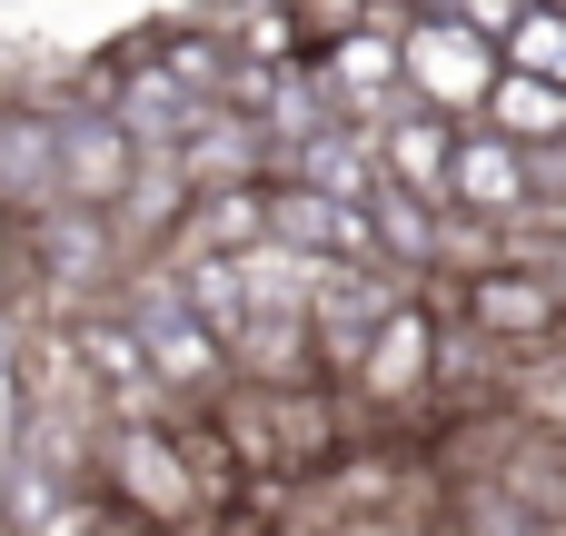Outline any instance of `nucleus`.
<instances>
[{"label": "nucleus", "instance_id": "6", "mask_svg": "<svg viewBox=\"0 0 566 536\" xmlns=\"http://www.w3.org/2000/svg\"><path fill=\"white\" fill-rule=\"evenodd\" d=\"M448 209H468V219H488V229H517V219L537 209V149H507L497 129H458Z\"/></svg>", "mask_w": 566, "mask_h": 536}, {"label": "nucleus", "instance_id": "18", "mask_svg": "<svg viewBox=\"0 0 566 536\" xmlns=\"http://www.w3.org/2000/svg\"><path fill=\"white\" fill-rule=\"evenodd\" d=\"M388 10H438V0H378V20H388Z\"/></svg>", "mask_w": 566, "mask_h": 536}, {"label": "nucleus", "instance_id": "3", "mask_svg": "<svg viewBox=\"0 0 566 536\" xmlns=\"http://www.w3.org/2000/svg\"><path fill=\"white\" fill-rule=\"evenodd\" d=\"M497 70H507V60H497L488 30H468V20H448V10H408V20H398V80H408V99L438 109V119L478 129Z\"/></svg>", "mask_w": 566, "mask_h": 536}, {"label": "nucleus", "instance_id": "7", "mask_svg": "<svg viewBox=\"0 0 566 536\" xmlns=\"http://www.w3.org/2000/svg\"><path fill=\"white\" fill-rule=\"evenodd\" d=\"M139 179V149L119 119H60V209H119Z\"/></svg>", "mask_w": 566, "mask_h": 536}, {"label": "nucleus", "instance_id": "17", "mask_svg": "<svg viewBox=\"0 0 566 536\" xmlns=\"http://www.w3.org/2000/svg\"><path fill=\"white\" fill-rule=\"evenodd\" d=\"M20 278V219H0V288Z\"/></svg>", "mask_w": 566, "mask_h": 536}, {"label": "nucleus", "instance_id": "5", "mask_svg": "<svg viewBox=\"0 0 566 536\" xmlns=\"http://www.w3.org/2000/svg\"><path fill=\"white\" fill-rule=\"evenodd\" d=\"M308 90H318V109H328L338 129H378V119L408 99V80H398V20H368L358 40L318 50V60H308Z\"/></svg>", "mask_w": 566, "mask_h": 536}, {"label": "nucleus", "instance_id": "2", "mask_svg": "<svg viewBox=\"0 0 566 536\" xmlns=\"http://www.w3.org/2000/svg\"><path fill=\"white\" fill-rule=\"evenodd\" d=\"M99 497H109L129 527H149V536H189V527L219 517L209 487H199V467H189V448H179V418H169V408L99 428Z\"/></svg>", "mask_w": 566, "mask_h": 536}, {"label": "nucleus", "instance_id": "8", "mask_svg": "<svg viewBox=\"0 0 566 536\" xmlns=\"http://www.w3.org/2000/svg\"><path fill=\"white\" fill-rule=\"evenodd\" d=\"M448 159H458V119H438V109H418V99L378 119V179H388V189L448 209Z\"/></svg>", "mask_w": 566, "mask_h": 536}, {"label": "nucleus", "instance_id": "9", "mask_svg": "<svg viewBox=\"0 0 566 536\" xmlns=\"http://www.w3.org/2000/svg\"><path fill=\"white\" fill-rule=\"evenodd\" d=\"M60 209V119L0 109V219H40Z\"/></svg>", "mask_w": 566, "mask_h": 536}, {"label": "nucleus", "instance_id": "10", "mask_svg": "<svg viewBox=\"0 0 566 536\" xmlns=\"http://www.w3.org/2000/svg\"><path fill=\"white\" fill-rule=\"evenodd\" d=\"M478 129H497L507 149H566V90L557 80H527V70H497Z\"/></svg>", "mask_w": 566, "mask_h": 536}, {"label": "nucleus", "instance_id": "14", "mask_svg": "<svg viewBox=\"0 0 566 536\" xmlns=\"http://www.w3.org/2000/svg\"><path fill=\"white\" fill-rule=\"evenodd\" d=\"M289 20H298V40H308V60H318V50L358 40V30L378 20V0H289Z\"/></svg>", "mask_w": 566, "mask_h": 536}, {"label": "nucleus", "instance_id": "1", "mask_svg": "<svg viewBox=\"0 0 566 536\" xmlns=\"http://www.w3.org/2000/svg\"><path fill=\"white\" fill-rule=\"evenodd\" d=\"M209 428L229 438L239 477H249L259 497H279V487H308V477L338 467V448H348V398H338L328 378H308V388H249V378H229V388L209 398Z\"/></svg>", "mask_w": 566, "mask_h": 536}, {"label": "nucleus", "instance_id": "13", "mask_svg": "<svg viewBox=\"0 0 566 536\" xmlns=\"http://www.w3.org/2000/svg\"><path fill=\"white\" fill-rule=\"evenodd\" d=\"M458 536H547V517H537V507H517L507 487L468 477V497H458Z\"/></svg>", "mask_w": 566, "mask_h": 536}, {"label": "nucleus", "instance_id": "12", "mask_svg": "<svg viewBox=\"0 0 566 536\" xmlns=\"http://www.w3.org/2000/svg\"><path fill=\"white\" fill-rule=\"evenodd\" d=\"M497 60H507V70H527V80H557V90H566V10H517V20H507V40H497Z\"/></svg>", "mask_w": 566, "mask_h": 536}, {"label": "nucleus", "instance_id": "4", "mask_svg": "<svg viewBox=\"0 0 566 536\" xmlns=\"http://www.w3.org/2000/svg\"><path fill=\"white\" fill-rule=\"evenodd\" d=\"M438 338H448V318L428 308V288H408V298L368 328V348H358V368H348V388H338V398H358L368 418H408V408H428Z\"/></svg>", "mask_w": 566, "mask_h": 536}, {"label": "nucleus", "instance_id": "15", "mask_svg": "<svg viewBox=\"0 0 566 536\" xmlns=\"http://www.w3.org/2000/svg\"><path fill=\"white\" fill-rule=\"evenodd\" d=\"M20 438H30V368H20V338L0 328V467L20 458Z\"/></svg>", "mask_w": 566, "mask_h": 536}, {"label": "nucleus", "instance_id": "11", "mask_svg": "<svg viewBox=\"0 0 566 536\" xmlns=\"http://www.w3.org/2000/svg\"><path fill=\"white\" fill-rule=\"evenodd\" d=\"M229 60H259V70H298V60H308V40H298L289 0H239V10H229Z\"/></svg>", "mask_w": 566, "mask_h": 536}, {"label": "nucleus", "instance_id": "16", "mask_svg": "<svg viewBox=\"0 0 566 536\" xmlns=\"http://www.w3.org/2000/svg\"><path fill=\"white\" fill-rule=\"evenodd\" d=\"M537 269H547V288H557V298H566V229H557V239H547V249H537Z\"/></svg>", "mask_w": 566, "mask_h": 536}]
</instances>
